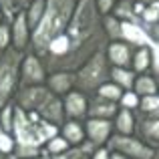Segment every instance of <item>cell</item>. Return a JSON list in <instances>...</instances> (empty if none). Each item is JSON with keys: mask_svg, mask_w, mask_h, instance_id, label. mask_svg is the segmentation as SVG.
Returning <instances> with one entry per match:
<instances>
[{"mask_svg": "<svg viewBox=\"0 0 159 159\" xmlns=\"http://www.w3.org/2000/svg\"><path fill=\"white\" fill-rule=\"evenodd\" d=\"M155 69H159V44L155 47Z\"/></svg>", "mask_w": 159, "mask_h": 159, "instance_id": "f35d334b", "label": "cell"}, {"mask_svg": "<svg viewBox=\"0 0 159 159\" xmlns=\"http://www.w3.org/2000/svg\"><path fill=\"white\" fill-rule=\"evenodd\" d=\"M105 28L111 36H121V22H117L115 16H107L105 18Z\"/></svg>", "mask_w": 159, "mask_h": 159, "instance_id": "4316f807", "label": "cell"}, {"mask_svg": "<svg viewBox=\"0 0 159 159\" xmlns=\"http://www.w3.org/2000/svg\"><path fill=\"white\" fill-rule=\"evenodd\" d=\"M97 4L95 0H81V4L75 10V16L70 20L69 26V36L73 40V47H79L81 43H85L91 34L95 32L97 26Z\"/></svg>", "mask_w": 159, "mask_h": 159, "instance_id": "3957f363", "label": "cell"}, {"mask_svg": "<svg viewBox=\"0 0 159 159\" xmlns=\"http://www.w3.org/2000/svg\"><path fill=\"white\" fill-rule=\"evenodd\" d=\"M14 47L16 48H24V44H26L28 40V20L26 16L20 12L18 16H16V22H14Z\"/></svg>", "mask_w": 159, "mask_h": 159, "instance_id": "4fadbf2b", "label": "cell"}, {"mask_svg": "<svg viewBox=\"0 0 159 159\" xmlns=\"http://www.w3.org/2000/svg\"><path fill=\"white\" fill-rule=\"evenodd\" d=\"M12 145H14L12 137L8 135V133H4L2 129H0V151H2V153H8V151H12Z\"/></svg>", "mask_w": 159, "mask_h": 159, "instance_id": "f1b7e54d", "label": "cell"}, {"mask_svg": "<svg viewBox=\"0 0 159 159\" xmlns=\"http://www.w3.org/2000/svg\"><path fill=\"white\" fill-rule=\"evenodd\" d=\"M155 34L159 36V24H157V26H155Z\"/></svg>", "mask_w": 159, "mask_h": 159, "instance_id": "7bdbcfd3", "label": "cell"}, {"mask_svg": "<svg viewBox=\"0 0 159 159\" xmlns=\"http://www.w3.org/2000/svg\"><path fill=\"white\" fill-rule=\"evenodd\" d=\"M8 39H10V34H8V28H6V26H0V48H6Z\"/></svg>", "mask_w": 159, "mask_h": 159, "instance_id": "8d00e7d4", "label": "cell"}, {"mask_svg": "<svg viewBox=\"0 0 159 159\" xmlns=\"http://www.w3.org/2000/svg\"><path fill=\"white\" fill-rule=\"evenodd\" d=\"M65 109H66V113L73 115V117L85 115V113H87V101H85V97H83L81 93H70L69 97H66V101H65Z\"/></svg>", "mask_w": 159, "mask_h": 159, "instance_id": "7c38bea8", "label": "cell"}, {"mask_svg": "<svg viewBox=\"0 0 159 159\" xmlns=\"http://www.w3.org/2000/svg\"><path fill=\"white\" fill-rule=\"evenodd\" d=\"M111 133V125L105 119H91L87 123V135L91 137L93 143H103Z\"/></svg>", "mask_w": 159, "mask_h": 159, "instance_id": "30bf717a", "label": "cell"}, {"mask_svg": "<svg viewBox=\"0 0 159 159\" xmlns=\"http://www.w3.org/2000/svg\"><path fill=\"white\" fill-rule=\"evenodd\" d=\"M43 16H44V0H34V4L28 10V24L36 28Z\"/></svg>", "mask_w": 159, "mask_h": 159, "instance_id": "44dd1931", "label": "cell"}, {"mask_svg": "<svg viewBox=\"0 0 159 159\" xmlns=\"http://www.w3.org/2000/svg\"><path fill=\"white\" fill-rule=\"evenodd\" d=\"M0 18H2V14H0Z\"/></svg>", "mask_w": 159, "mask_h": 159, "instance_id": "ee69618b", "label": "cell"}, {"mask_svg": "<svg viewBox=\"0 0 159 159\" xmlns=\"http://www.w3.org/2000/svg\"><path fill=\"white\" fill-rule=\"evenodd\" d=\"M48 159H87V153L85 151H66V153H61L57 157H48Z\"/></svg>", "mask_w": 159, "mask_h": 159, "instance_id": "4dcf8cb0", "label": "cell"}, {"mask_svg": "<svg viewBox=\"0 0 159 159\" xmlns=\"http://www.w3.org/2000/svg\"><path fill=\"white\" fill-rule=\"evenodd\" d=\"M111 147L117 149L119 153H125L129 157H135V159H153V149H149L147 145H143L141 141L131 139L127 135H121V137H113L111 139Z\"/></svg>", "mask_w": 159, "mask_h": 159, "instance_id": "5b68a950", "label": "cell"}, {"mask_svg": "<svg viewBox=\"0 0 159 159\" xmlns=\"http://www.w3.org/2000/svg\"><path fill=\"white\" fill-rule=\"evenodd\" d=\"M73 8H75V0H48L47 2L44 16L40 18L39 26L34 28V36H32V44L39 51L51 47L52 40L62 36L61 32L70 22Z\"/></svg>", "mask_w": 159, "mask_h": 159, "instance_id": "6da1fadb", "label": "cell"}, {"mask_svg": "<svg viewBox=\"0 0 159 159\" xmlns=\"http://www.w3.org/2000/svg\"><path fill=\"white\" fill-rule=\"evenodd\" d=\"M135 91L143 97H153L157 93V85L151 77H139L135 81Z\"/></svg>", "mask_w": 159, "mask_h": 159, "instance_id": "2e32d148", "label": "cell"}, {"mask_svg": "<svg viewBox=\"0 0 159 159\" xmlns=\"http://www.w3.org/2000/svg\"><path fill=\"white\" fill-rule=\"evenodd\" d=\"M117 16H131V2L129 0H123L117 6Z\"/></svg>", "mask_w": 159, "mask_h": 159, "instance_id": "e575fe53", "label": "cell"}, {"mask_svg": "<svg viewBox=\"0 0 159 159\" xmlns=\"http://www.w3.org/2000/svg\"><path fill=\"white\" fill-rule=\"evenodd\" d=\"M109 58H111L113 65H117V66L123 69V66L129 62V48L125 47V44H121V43H113L111 47H109Z\"/></svg>", "mask_w": 159, "mask_h": 159, "instance_id": "5bb4252c", "label": "cell"}, {"mask_svg": "<svg viewBox=\"0 0 159 159\" xmlns=\"http://www.w3.org/2000/svg\"><path fill=\"white\" fill-rule=\"evenodd\" d=\"M99 97L105 99V101H117V99H121L123 95H121L119 85H109V83H105V85L99 89Z\"/></svg>", "mask_w": 159, "mask_h": 159, "instance_id": "7402d4cb", "label": "cell"}, {"mask_svg": "<svg viewBox=\"0 0 159 159\" xmlns=\"http://www.w3.org/2000/svg\"><path fill=\"white\" fill-rule=\"evenodd\" d=\"M51 95L52 93H48V91L43 89V87H28V89H24L22 93L18 95V105H20V109L39 111Z\"/></svg>", "mask_w": 159, "mask_h": 159, "instance_id": "52a82bcc", "label": "cell"}, {"mask_svg": "<svg viewBox=\"0 0 159 159\" xmlns=\"http://www.w3.org/2000/svg\"><path fill=\"white\" fill-rule=\"evenodd\" d=\"M66 149H69V141L65 139V137H52L51 141H48V153H66Z\"/></svg>", "mask_w": 159, "mask_h": 159, "instance_id": "cb8c5ba5", "label": "cell"}, {"mask_svg": "<svg viewBox=\"0 0 159 159\" xmlns=\"http://www.w3.org/2000/svg\"><path fill=\"white\" fill-rule=\"evenodd\" d=\"M141 2H151L153 4V2H159V0H141Z\"/></svg>", "mask_w": 159, "mask_h": 159, "instance_id": "b9f144b4", "label": "cell"}, {"mask_svg": "<svg viewBox=\"0 0 159 159\" xmlns=\"http://www.w3.org/2000/svg\"><path fill=\"white\" fill-rule=\"evenodd\" d=\"M121 36H125L129 43L149 44V36L145 34V30H141V28L133 22H121Z\"/></svg>", "mask_w": 159, "mask_h": 159, "instance_id": "8fae6325", "label": "cell"}, {"mask_svg": "<svg viewBox=\"0 0 159 159\" xmlns=\"http://www.w3.org/2000/svg\"><path fill=\"white\" fill-rule=\"evenodd\" d=\"M69 44L70 43H69V39H66V36H58L57 40H52V43H51V47H48V48H51L54 54H65L70 48Z\"/></svg>", "mask_w": 159, "mask_h": 159, "instance_id": "484cf974", "label": "cell"}, {"mask_svg": "<svg viewBox=\"0 0 159 159\" xmlns=\"http://www.w3.org/2000/svg\"><path fill=\"white\" fill-rule=\"evenodd\" d=\"M16 133V141L20 145H32L39 147L43 141H51L57 137V129L54 125H48L44 121H36L32 115H24L22 109H14V125H12Z\"/></svg>", "mask_w": 159, "mask_h": 159, "instance_id": "7a4b0ae2", "label": "cell"}, {"mask_svg": "<svg viewBox=\"0 0 159 159\" xmlns=\"http://www.w3.org/2000/svg\"><path fill=\"white\" fill-rule=\"evenodd\" d=\"M22 77L26 85H39V83L44 81V70L40 66V62L36 61L34 57H28L24 58V65H22Z\"/></svg>", "mask_w": 159, "mask_h": 159, "instance_id": "9c48e42d", "label": "cell"}, {"mask_svg": "<svg viewBox=\"0 0 159 159\" xmlns=\"http://www.w3.org/2000/svg\"><path fill=\"white\" fill-rule=\"evenodd\" d=\"M109 159H127V157H125L123 153H115V155H111Z\"/></svg>", "mask_w": 159, "mask_h": 159, "instance_id": "ab89813d", "label": "cell"}, {"mask_svg": "<svg viewBox=\"0 0 159 159\" xmlns=\"http://www.w3.org/2000/svg\"><path fill=\"white\" fill-rule=\"evenodd\" d=\"M62 137H65L69 143H81L83 137H85V131H83L81 125H77V123H66L65 129H62Z\"/></svg>", "mask_w": 159, "mask_h": 159, "instance_id": "ac0fdd59", "label": "cell"}, {"mask_svg": "<svg viewBox=\"0 0 159 159\" xmlns=\"http://www.w3.org/2000/svg\"><path fill=\"white\" fill-rule=\"evenodd\" d=\"M149 61H151V52L147 47H143L137 51L135 58H133V66H135V70H145L149 66Z\"/></svg>", "mask_w": 159, "mask_h": 159, "instance_id": "603a6c76", "label": "cell"}, {"mask_svg": "<svg viewBox=\"0 0 159 159\" xmlns=\"http://www.w3.org/2000/svg\"><path fill=\"white\" fill-rule=\"evenodd\" d=\"M113 4H115V0H97V8H99V12H103V14L111 12Z\"/></svg>", "mask_w": 159, "mask_h": 159, "instance_id": "d590c367", "label": "cell"}, {"mask_svg": "<svg viewBox=\"0 0 159 159\" xmlns=\"http://www.w3.org/2000/svg\"><path fill=\"white\" fill-rule=\"evenodd\" d=\"M143 18L147 20V22H155V20H159V2H153L149 8H145L143 12Z\"/></svg>", "mask_w": 159, "mask_h": 159, "instance_id": "83f0119b", "label": "cell"}, {"mask_svg": "<svg viewBox=\"0 0 159 159\" xmlns=\"http://www.w3.org/2000/svg\"><path fill=\"white\" fill-rule=\"evenodd\" d=\"M73 85V77L66 73H61V75H52L51 77V87L54 93H66Z\"/></svg>", "mask_w": 159, "mask_h": 159, "instance_id": "e0dca14e", "label": "cell"}, {"mask_svg": "<svg viewBox=\"0 0 159 159\" xmlns=\"http://www.w3.org/2000/svg\"><path fill=\"white\" fill-rule=\"evenodd\" d=\"M10 117H12V107H4V113H2V127H4V131H10L12 129V121H10Z\"/></svg>", "mask_w": 159, "mask_h": 159, "instance_id": "d6a6232c", "label": "cell"}, {"mask_svg": "<svg viewBox=\"0 0 159 159\" xmlns=\"http://www.w3.org/2000/svg\"><path fill=\"white\" fill-rule=\"evenodd\" d=\"M93 159H109V153L105 151V149H99V151L93 155Z\"/></svg>", "mask_w": 159, "mask_h": 159, "instance_id": "74e56055", "label": "cell"}, {"mask_svg": "<svg viewBox=\"0 0 159 159\" xmlns=\"http://www.w3.org/2000/svg\"><path fill=\"white\" fill-rule=\"evenodd\" d=\"M16 85V61L12 54L0 61V105L8 101L12 89Z\"/></svg>", "mask_w": 159, "mask_h": 159, "instance_id": "8992f818", "label": "cell"}, {"mask_svg": "<svg viewBox=\"0 0 159 159\" xmlns=\"http://www.w3.org/2000/svg\"><path fill=\"white\" fill-rule=\"evenodd\" d=\"M105 79H107V62H105V57H103L101 52H97L85 66H83V70L77 77V83H79L81 89L91 91V89H95V87L101 89V87L105 85Z\"/></svg>", "mask_w": 159, "mask_h": 159, "instance_id": "277c9868", "label": "cell"}, {"mask_svg": "<svg viewBox=\"0 0 159 159\" xmlns=\"http://www.w3.org/2000/svg\"><path fill=\"white\" fill-rule=\"evenodd\" d=\"M111 77L115 79L117 85H119V87H125V89H129L131 85H135V81H133V73L121 69V66H115V69L111 70Z\"/></svg>", "mask_w": 159, "mask_h": 159, "instance_id": "d6986e66", "label": "cell"}, {"mask_svg": "<svg viewBox=\"0 0 159 159\" xmlns=\"http://www.w3.org/2000/svg\"><path fill=\"white\" fill-rule=\"evenodd\" d=\"M141 107H143V111H155V109H159V97H145L143 101H141Z\"/></svg>", "mask_w": 159, "mask_h": 159, "instance_id": "f546056e", "label": "cell"}, {"mask_svg": "<svg viewBox=\"0 0 159 159\" xmlns=\"http://www.w3.org/2000/svg\"><path fill=\"white\" fill-rule=\"evenodd\" d=\"M39 153V147H32V145H20V151H18V157H36Z\"/></svg>", "mask_w": 159, "mask_h": 159, "instance_id": "836d02e7", "label": "cell"}, {"mask_svg": "<svg viewBox=\"0 0 159 159\" xmlns=\"http://www.w3.org/2000/svg\"><path fill=\"white\" fill-rule=\"evenodd\" d=\"M121 103H123L125 107L133 109V107L139 105V99H137V95H135V93H125L123 97H121Z\"/></svg>", "mask_w": 159, "mask_h": 159, "instance_id": "1f68e13d", "label": "cell"}, {"mask_svg": "<svg viewBox=\"0 0 159 159\" xmlns=\"http://www.w3.org/2000/svg\"><path fill=\"white\" fill-rule=\"evenodd\" d=\"M143 133L149 137V139H159V119H149L143 123Z\"/></svg>", "mask_w": 159, "mask_h": 159, "instance_id": "d4e9b609", "label": "cell"}, {"mask_svg": "<svg viewBox=\"0 0 159 159\" xmlns=\"http://www.w3.org/2000/svg\"><path fill=\"white\" fill-rule=\"evenodd\" d=\"M0 2H2V4H4V6H6V8H8V6H12V4H14V2H12V0H0Z\"/></svg>", "mask_w": 159, "mask_h": 159, "instance_id": "60d3db41", "label": "cell"}, {"mask_svg": "<svg viewBox=\"0 0 159 159\" xmlns=\"http://www.w3.org/2000/svg\"><path fill=\"white\" fill-rule=\"evenodd\" d=\"M36 113H39L44 121H48L51 125H61L62 123V117H65V111H62L61 101H58L54 95H51V97L44 101V105L40 107Z\"/></svg>", "mask_w": 159, "mask_h": 159, "instance_id": "ba28073f", "label": "cell"}, {"mask_svg": "<svg viewBox=\"0 0 159 159\" xmlns=\"http://www.w3.org/2000/svg\"><path fill=\"white\" fill-rule=\"evenodd\" d=\"M91 115H93V119H109V117L115 115V105L113 103L105 101V99H101V101H95L93 107H91Z\"/></svg>", "mask_w": 159, "mask_h": 159, "instance_id": "9a60e30c", "label": "cell"}, {"mask_svg": "<svg viewBox=\"0 0 159 159\" xmlns=\"http://www.w3.org/2000/svg\"><path fill=\"white\" fill-rule=\"evenodd\" d=\"M117 129L127 137L133 133V117H131V113H129L127 109H123V111L119 113V117H117Z\"/></svg>", "mask_w": 159, "mask_h": 159, "instance_id": "ffe728a7", "label": "cell"}]
</instances>
